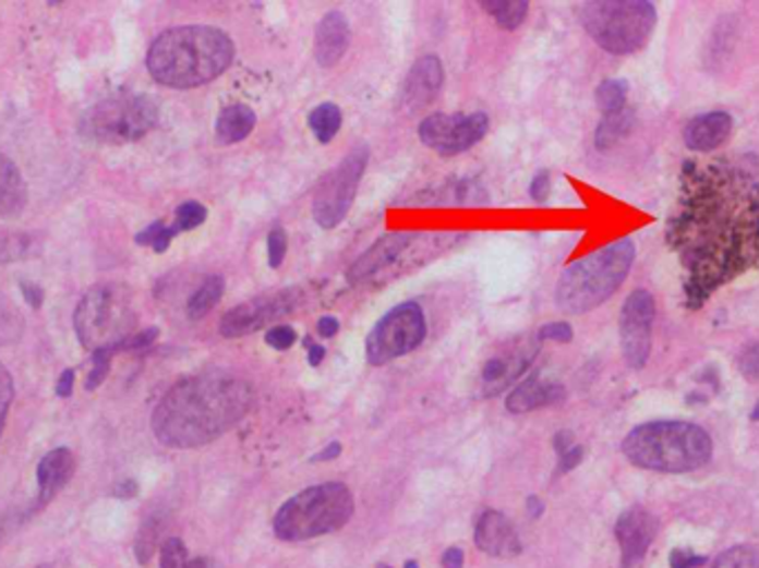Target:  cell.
<instances>
[{
	"label": "cell",
	"instance_id": "obj_1",
	"mask_svg": "<svg viewBox=\"0 0 759 568\" xmlns=\"http://www.w3.org/2000/svg\"><path fill=\"white\" fill-rule=\"evenodd\" d=\"M666 240L686 271V306L700 309L720 287L759 263V173L746 160L686 162Z\"/></svg>",
	"mask_w": 759,
	"mask_h": 568
},
{
	"label": "cell",
	"instance_id": "obj_2",
	"mask_svg": "<svg viewBox=\"0 0 759 568\" xmlns=\"http://www.w3.org/2000/svg\"><path fill=\"white\" fill-rule=\"evenodd\" d=\"M253 407V389L229 373L184 377L158 402L152 428L171 449H198L231 431Z\"/></svg>",
	"mask_w": 759,
	"mask_h": 568
},
{
	"label": "cell",
	"instance_id": "obj_3",
	"mask_svg": "<svg viewBox=\"0 0 759 568\" xmlns=\"http://www.w3.org/2000/svg\"><path fill=\"white\" fill-rule=\"evenodd\" d=\"M233 40L216 27L189 25L162 32L147 53L152 78L171 89H192L222 76L233 62Z\"/></svg>",
	"mask_w": 759,
	"mask_h": 568
},
{
	"label": "cell",
	"instance_id": "obj_4",
	"mask_svg": "<svg viewBox=\"0 0 759 568\" xmlns=\"http://www.w3.org/2000/svg\"><path fill=\"white\" fill-rule=\"evenodd\" d=\"M624 456L642 469L688 473L711 462V435L690 422H649L632 428L622 442Z\"/></svg>",
	"mask_w": 759,
	"mask_h": 568
},
{
	"label": "cell",
	"instance_id": "obj_5",
	"mask_svg": "<svg viewBox=\"0 0 759 568\" xmlns=\"http://www.w3.org/2000/svg\"><path fill=\"white\" fill-rule=\"evenodd\" d=\"M632 261H636V244L622 238L568 265L557 282L555 304L571 315L598 309L622 287Z\"/></svg>",
	"mask_w": 759,
	"mask_h": 568
},
{
	"label": "cell",
	"instance_id": "obj_6",
	"mask_svg": "<svg viewBox=\"0 0 759 568\" xmlns=\"http://www.w3.org/2000/svg\"><path fill=\"white\" fill-rule=\"evenodd\" d=\"M353 516V495L342 482L304 488L287 499L274 518V533L285 542H302L342 529Z\"/></svg>",
	"mask_w": 759,
	"mask_h": 568
},
{
	"label": "cell",
	"instance_id": "obj_7",
	"mask_svg": "<svg viewBox=\"0 0 759 568\" xmlns=\"http://www.w3.org/2000/svg\"><path fill=\"white\" fill-rule=\"evenodd\" d=\"M580 21L604 51L628 56L647 45L658 12L647 0H595L580 8Z\"/></svg>",
	"mask_w": 759,
	"mask_h": 568
},
{
	"label": "cell",
	"instance_id": "obj_8",
	"mask_svg": "<svg viewBox=\"0 0 759 568\" xmlns=\"http://www.w3.org/2000/svg\"><path fill=\"white\" fill-rule=\"evenodd\" d=\"M136 313L132 295L120 285H96L79 302L74 327L81 345L89 351L116 349L132 336ZM116 353V351H113Z\"/></svg>",
	"mask_w": 759,
	"mask_h": 568
},
{
	"label": "cell",
	"instance_id": "obj_9",
	"mask_svg": "<svg viewBox=\"0 0 759 568\" xmlns=\"http://www.w3.org/2000/svg\"><path fill=\"white\" fill-rule=\"evenodd\" d=\"M158 122V105L145 94H118L85 111L81 134L94 143L124 145L147 136Z\"/></svg>",
	"mask_w": 759,
	"mask_h": 568
},
{
	"label": "cell",
	"instance_id": "obj_10",
	"mask_svg": "<svg viewBox=\"0 0 759 568\" xmlns=\"http://www.w3.org/2000/svg\"><path fill=\"white\" fill-rule=\"evenodd\" d=\"M426 336V321L418 302L394 306L366 338V360L383 366L418 349Z\"/></svg>",
	"mask_w": 759,
	"mask_h": 568
},
{
	"label": "cell",
	"instance_id": "obj_11",
	"mask_svg": "<svg viewBox=\"0 0 759 568\" xmlns=\"http://www.w3.org/2000/svg\"><path fill=\"white\" fill-rule=\"evenodd\" d=\"M366 160L369 149L364 145L356 147L347 158H342L336 169H332L321 180L313 196V218L323 229H334L347 218L356 201L362 173L366 169Z\"/></svg>",
	"mask_w": 759,
	"mask_h": 568
},
{
	"label": "cell",
	"instance_id": "obj_12",
	"mask_svg": "<svg viewBox=\"0 0 759 568\" xmlns=\"http://www.w3.org/2000/svg\"><path fill=\"white\" fill-rule=\"evenodd\" d=\"M489 130L486 113H433L420 124V141L439 156H456L478 145Z\"/></svg>",
	"mask_w": 759,
	"mask_h": 568
},
{
	"label": "cell",
	"instance_id": "obj_13",
	"mask_svg": "<svg viewBox=\"0 0 759 568\" xmlns=\"http://www.w3.org/2000/svg\"><path fill=\"white\" fill-rule=\"evenodd\" d=\"M538 353H540V340L529 336L499 345L491 355H486V360L480 366V373H478L480 396L493 398L509 389L527 373V368L533 364Z\"/></svg>",
	"mask_w": 759,
	"mask_h": 568
},
{
	"label": "cell",
	"instance_id": "obj_14",
	"mask_svg": "<svg viewBox=\"0 0 759 568\" xmlns=\"http://www.w3.org/2000/svg\"><path fill=\"white\" fill-rule=\"evenodd\" d=\"M655 300L649 291H632L619 313V342L622 355L630 368H644L653 345Z\"/></svg>",
	"mask_w": 759,
	"mask_h": 568
},
{
	"label": "cell",
	"instance_id": "obj_15",
	"mask_svg": "<svg viewBox=\"0 0 759 568\" xmlns=\"http://www.w3.org/2000/svg\"><path fill=\"white\" fill-rule=\"evenodd\" d=\"M302 300L300 289H285L276 293H265L253 298L240 306H233L225 318L220 321V336L222 338H242L253 331H258L267 325H272L278 318H285Z\"/></svg>",
	"mask_w": 759,
	"mask_h": 568
},
{
	"label": "cell",
	"instance_id": "obj_16",
	"mask_svg": "<svg viewBox=\"0 0 759 568\" xmlns=\"http://www.w3.org/2000/svg\"><path fill=\"white\" fill-rule=\"evenodd\" d=\"M655 520L644 507L624 511L615 524V537L622 548V568H638L651 542L655 540Z\"/></svg>",
	"mask_w": 759,
	"mask_h": 568
},
{
	"label": "cell",
	"instance_id": "obj_17",
	"mask_svg": "<svg viewBox=\"0 0 759 568\" xmlns=\"http://www.w3.org/2000/svg\"><path fill=\"white\" fill-rule=\"evenodd\" d=\"M442 83H445V70H442L439 58L433 53L418 58L402 87V107L407 111L429 107L437 98Z\"/></svg>",
	"mask_w": 759,
	"mask_h": 568
},
{
	"label": "cell",
	"instance_id": "obj_18",
	"mask_svg": "<svg viewBox=\"0 0 759 568\" xmlns=\"http://www.w3.org/2000/svg\"><path fill=\"white\" fill-rule=\"evenodd\" d=\"M418 240L415 233H389L380 238L366 254H362L349 269V282H364L375 278L380 271L389 269L400 256H405L411 244Z\"/></svg>",
	"mask_w": 759,
	"mask_h": 568
},
{
	"label": "cell",
	"instance_id": "obj_19",
	"mask_svg": "<svg viewBox=\"0 0 759 568\" xmlns=\"http://www.w3.org/2000/svg\"><path fill=\"white\" fill-rule=\"evenodd\" d=\"M475 544L493 557L509 559L522 553V542L509 518L497 511H484L475 524Z\"/></svg>",
	"mask_w": 759,
	"mask_h": 568
},
{
	"label": "cell",
	"instance_id": "obj_20",
	"mask_svg": "<svg viewBox=\"0 0 759 568\" xmlns=\"http://www.w3.org/2000/svg\"><path fill=\"white\" fill-rule=\"evenodd\" d=\"M349 43H351V27L347 19L340 12L325 14L323 21L318 23V29H315L313 53H315V60H318V65L325 70L336 68L345 58Z\"/></svg>",
	"mask_w": 759,
	"mask_h": 568
},
{
	"label": "cell",
	"instance_id": "obj_21",
	"mask_svg": "<svg viewBox=\"0 0 759 568\" xmlns=\"http://www.w3.org/2000/svg\"><path fill=\"white\" fill-rule=\"evenodd\" d=\"M733 130V118L726 111H711L692 118L684 130V143L692 152H713L722 147Z\"/></svg>",
	"mask_w": 759,
	"mask_h": 568
},
{
	"label": "cell",
	"instance_id": "obj_22",
	"mask_svg": "<svg viewBox=\"0 0 759 568\" xmlns=\"http://www.w3.org/2000/svg\"><path fill=\"white\" fill-rule=\"evenodd\" d=\"M76 469L74 454L68 447H58L49 451L36 469V480H38V509L45 507L47 501H51L62 488L68 486Z\"/></svg>",
	"mask_w": 759,
	"mask_h": 568
},
{
	"label": "cell",
	"instance_id": "obj_23",
	"mask_svg": "<svg viewBox=\"0 0 759 568\" xmlns=\"http://www.w3.org/2000/svg\"><path fill=\"white\" fill-rule=\"evenodd\" d=\"M564 396L566 391L559 383L546 380V377L542 375H531L509 394V398H506V409H509L511 413H529L535 409L553 407L562 402Z\"/></svg>",
	"mask_w": 759,
	"mask_h": 568
},
{
	"label": "cell",
	"instance_id": "obj_24",
	"mask_svg": "<svg viewBox=\"0 0 759 568\" xmlns=\"http://www.w3.org/2000/svg\"><path fill=\"white\" fill-rule=\"evenodd\" d=\"M27 207V184L14 160L0 154V216L19 218Z\"/></svg>",
	"mask_w": 759,
	"mask_h": 568
},
{
	"label": "cell",
	"instance_id": "obj_25",
	"mask_svg": "<svg viewBox=\"0 0 759 568\" xmlns=\"http://www.w3.org/2000/svg\"><path fill=\"white\" fill-rule=\"evenodd\" d=\"M256 128V113L246 105H229L216 120V141L220 145L242 143Z\"/></svg>",
	"mask_w": 759,
	"mask_h": 568
},
{
	"label": "cell",
	"instance_id": "obj_26",
	"mask_svg": "<svg viewBox=\"0 0 759 568\" xmlns=\"http://www.w3.org/2000/svg\"><path fill=\"white\" fill-rule=\"evenodd\" d=\"M486 201V192L478 180H449L447 184L437 186L431 198H426V203L435 205H482Z\"/></svg>",
	"mask_w": 759,
	"mask_h": 568
},
{
	"label": "cell",
	"instance_id": "obj_27",
	"mask_svg": "<svg viewBox=\"0 0 759 568\" xmlns=\"http://www.w3.org/2000/svg\"><path fill=\"white\" fill-rule=\"evenodd\" d=\"M632 122H636V113H632L628 107H624L617 113L604 116V120L598 124V132H595L598 149H611L615 143L626 138L632 130Z\"/></svg>",
	"mask_w": 759,
	"mask_h": 568
},
{
	"label": "cell",
	"instance_id": "obj_28",
	"mask_svg": "<svg viewBox=\"0 0 759 568\" xmlns=\"http://www.w3.org/2000/svg\"><path fill=\"white\" fill-rule=\"evenodd\" d=\"M340 124L342 111L336 102H323L309 113V128L323 145H329L336 138V134L340 132Z\"/></svg>",
	"mask_w": 759,
	"mask_h": 568
},
{
	"label": "cell",
	"instance_id": "obj_29",
	"mask_svg": "<svg viewBox=\"0 0 759 568\" xmlns=\"http://www.w3.org/2000/svg\"><path fill=\"white\" fill-rule=\"evenodd\" d=\"M480 5L502 29H518L529 12L527 0H482Z\"/></svg>",
	"mask_w": 759,
	"mask_h": 568
},
{
	"label": "cell",
	"instance_id": "obj_30",
	"mask_svg": "<svg viewBox=\"0 0 759 568\" xmlns=\"http://www.w3.org/2000/svg\"><path fill=\"white\" fill-rule=\"evenodd\" d=\"M222 293H225V280L220 276L207 278L201 285V289L192 298H189V302H186V315H189V318H192V321L205 318V315L220 302Z\"/></svg>",
	"mask_w": 759,
	"mask_h": 568
},
{
	"label": "cell",
	"instance_id": "obj_31",
	"mask_svg": "<svg viewBox=\"0 0 759 568\" xmlns=\"http://www.w3.org/2000/svg\"><path fill=\"white\" fill-rule=\"evenodd\" d=\"M160 568H214V564L207 557H189L182 540L169 537L160 546Z\"/></svg>",
	"mask_w": 759,
	"mask_h": 568
},
{
	"label": "cell",
	"instance_id": "obj_32",
	"mask_svg": "<svg viewBox=\"0 0 759 568\" xmlns=\"http://www.w3.org/2000/svg\"><path fill=\"white\" fill-rule=\"evenodd\" d=\"M38 254V240L29 233H0V263H12Z\"/></svg>",
	"mask_w": 759,
	"mask_h": 568
},
{
	"label": "cell",
	"instance_id": "obj_33",
	"mask_svg": "<svg viewBox=\"0 0 759 568\" xmlns=\"http://www.w3.org/2000/svg\"><path fill=\"white\" fill-rule=\"evenodd\" d=\"M626 96H628V83L626 81H604L595 89V102L604 111V116L617 113L626 107Z\"/></svg>",
	"mask_w": 759,
	"mask_h": 568
},
{
	"label": "cell",
	"instance_id": "obj_34",
	"mask_svg": "<svg viewBox=\"0 0 759 568\" xmlns=\"http://www.w3.org/2000/svg\"><path fill=\"white\" fill-rule=\"evenodd\" d=\"M21 331H23V318L19 309H14L12 302L0 293V345L19 340Z\"/></svg>",
	"mask_w": 759,
	"mask_h": 568
},
{
	"label": "cell",
	"instance_id": "obj_35",
	"mask_svg": "<svg viewBox=\"0 0 759 568\" xmlns=\"http://www.w3.org/2000/svg\"><path fill=\"white\" fill-rule=\"evenodd\" d=\"M713 568H759V551L752 546H735L722 553Z\"/></svg>",
	"mask_w": 759,
	"mask_h": 568
},
{
	"label": "cell",
	"instance_id": "obj_36",
	"mask_svg": "<svg viewBox=\"0 0 759 568\" xmlns=\"http://www.w3.org/2000/svg\"><path fill=\"white\" fill-rule=\"evenodd\" d=\"M207 220V209L201 203H184L176 209V222L173 229L180 231H192L201 227Z\"/></svg>",
	"mask_w": 759,
	"mask_h": 568
},
{
	"label": "cell",
	"instance_id": "obj_37",
	"mask_svg": "<svg viewBox=\"0 0 759 568\" xmlns=\"http://www.w3.org/2000/svg\"><path fill=\"white\" fill-rule=\"evenodd\" d=\"M158 531H160V527H158L156 520H147V522L143 524V529L138 531V540H136V559H138L141 564H149L152 555L156 553V548H158V535H160Z\"/></svg>",
	"mask_w": 759,
	"mask_h": 568
},
{
	"label": "cell",
	"instance_id": "obj_38",
	"mask_svg": "<svg viewBox=\"0 0 759 568\" xmlns=\"http://www.w3.org/2000/svg\"><path fill=\"white\" fill-rule=\"evenodd\" d=\"M111 358H113L111 349L94 351V355H92V371L87 373V383H85L87 391H96L105 383V377H107L109 366H111Z\"/></svg>",
	"mask_w": 759,
	"mask_h": 568
},
{
	"label": "cell",
	"instance_id": "obj_39",
	"mask_svg": "<svg viewBox=\"0 0 759 568\" xmlns=\"http://www.w3.org/2000/svg\"><path fill=\"white\" fill-rule=\"evenodd\" d=\"M14 400V383L10 371L0 362V437H3L5 431V422H8V413Z\"/></svg>",
	"mask_w": 759,
	"mask_h": 568
},
{
	"label": "cell",
	"instance_id": "obj_40",
	"mask_svg": "<svg viewBox=\"0 0 759 568\" xmlns=\"http://www.w3.org/2000/svg\"><path fill=\"white\" fill-rule=\"evenodd\" d=\"M739 373L750 383H759V342L744 349V353L737 360Z\"/></svg>",
	"mask_w": 759,
	"mask_h": 568
},
{
	"label": "cell",
	"instance_id": "obj_41",
	"mask_svg": "<svg viewBox=\"0 0 759 568\" xmlns=\"http://www.w3.org/2000/svg\"><path fill=\"white\" fill-rule=\"evenodd\" d=\"M287 256V233L282 227H274L269 233V267L278 269Z\"/></svg>",
	"mask_w": 759,
	"mask_h": 568
},
{
	"label": "cell",
	"instance_id": "obj_42",
	"mask_svg": "<svg viewBox=\"0 0 759 568\" xmlns=\"http://www.w3.org/2000/svg\"><path fill=\"white\" fill-rule=\"evenodd\" d=\"M156 338H158V329L152 327V329H145V331H141V334H134V336H130V338H124L113 351H116V353H118V351H138V349L149 347Z\"/></svg>",
	"mask_w": 759,
	"mask_h": 568
},
{
	"label": "cell",
	"instance_id": "obj_43",
	"mask_svg": "<svg viewBox=\"0 0 759 568\" xmlns=\"http://www.w3.org/2000/svg\"><path fill=\"white\" fill-rule=\"evenodd\" d=\"M296 342V331L289 325H278L267 334V345L276 351H287Z\"/></svg>",
	"mask_w": 759,
	"mask_h": 568
},
{
	"label": "cell",
	"instance_id": "obj_44",
	"mask_svg": "<svg viewBox=\"0 0 759 568\" xmlns=\"http://www.w3.org/2000/svg\"><path fill=\"white\" fill-rule=\"evenodd\" d=\"M538 340H553V342H571L574 340V329L566 323H551L540 329Z\"/></svg>",
	"mask_w": 759,
	"mask_h": 568
},
{
	"label": "cell",
	"instance_id": "obj_45",
	"mask_svg": "<svg viewBox=\"0 0 759 568\" xmlns=\"http://www.w3.org/2000/svg\"><path fill=\"white\" fill-rule=\"evenodd\" d=\"M549 194H551V176L549 171H540L531 182V198L535 203H544Z\"/></svg>",
	"mask_w": 759,
	"mask_h": 568
},
{
	"label": "cell",
	"instance_id": "obj_46",
	"mask_svg": "<svg viewBox=\"0 0 759 568\" xmlns=\"http://www.w3.org/2000/svg\"><path fill=\"white\" fill-rule=\"evenodd\" d=\"M707 561H709L707 557L690 555L686 551H673L671 553V568H695V566H704Z\"/></svg>",
	"mask_w": 759,
	"mask_h": 568
},
{
	"label": "cell",
	"instance_id": "obj_47",
	"mask_svg": "<svg viewBox=\"0 0 759 568\" xmlns=\"http://www.w3.org/2000/svg\"><path fill=\"white\" fill-rule=\"evenodd\" d=\"M582 456H585V451L578 445L571 451H566L564 456H559V473H566V471L576 469L582 462Z\"/></svg>",
	"mask_w": 759,
	"mask_h": 568
},
{
	"label": "cell",
	"instance_id": "obj_48",
	"mask_svg": "<svg viewBox=\"0 0 759 568\" xmlns=\"http://www.w3.org/2000/svg\"><path fill=\"white\" fill-rule=\"evenodd\" d=\"M74 380H76V373H74L72 368L62 371L60 380H58V385H56V394H58L60 398H70L72 391H74Z\"/></svg>",
	"mask_w": 759,
	"mask_h": 568
},
{
	"label": "cell",
	"instance_id": "obj_49",
	"mask_svg": "<svg viewBox=\"0 0 759 568\" xmlns=\"http://www.w3.org/2000/svg\"><path fill=\"white\" fill-rule=\"evenodd\" d=\"M21 289H23V295H25V300H27V304H29V306H34V309H40V306H43L45 291H43L38 285L23 282V285H21Z\"/></svg>",
	"mask_w": 759,
	"mask_h": 568
},
{
	"label": "cell",
	"instance_id": "obj_50",
	"mask_svg": "<svg viewBox=\"0 0 759 568\" xmlns=\"http://www.w3.org/2000/svg\"><path fill=\"white\" fill-rule=\"evenodd\" d=\"M136 493H138V484L134 480H120L113 486V497H118V499H132V497H136Z\"/></svg>",
	"mask_w": 759,
	"mask_h": 568
},
{
	"label": "cell",
	"instance_id": "obj_51",
	"mask_svg": "<svg viewBox=\"0 0 759 568\" xmlns=\"http://www.w3.org/2000/svg\"><path fill=\"white\" fill-rule=\"evenodd\" d=\"M178 235V231L173 229V225L171 227H162L160 229V233H158V238H156V242H154V251H156V254H165V251L169 249V244H171V240Z\"/></svg>",
	"mask_w": 759,
	"mask_h": 568
},
{
	"label": "cell",
	"instance_id": "obj_52",
	"mask_svg": "<svg viewBox=\"0 0 759 568\" xmlns=\"http://www.w3.org/2000/svg\"><path fill=\"white\" fill-rule=\"evenodd\" d=\"M442 566L445 568H465V553L460 548H447V553L442 555Z\"/></svg>",
	"mask_w": 759,
	"mask_h": 568
},
{
	"label": "cell",
	"instance_id": "obj_53",
	"mask_svg": "<svg viewBox=\"0 0 759 568\" xmlns=\"http://www.w3.org/2000/svg\"><path fill=\"white\" fill-rule=\"evenodd\" d=\"M340 331V323L334 318V315H325V318L318 321V334L323 338H334Z\"/></svg>",
	"mask_w": 759,
	"mask_h": 568
},
{
	"label": "cell",
	"instance_id": "obj_54",
	"mask_svg": "<svg viewBox=\"0 0 759 568\" xmlns=\"http://www.w3.org/2000/svg\"><path fill=\"white\" fill-rule=\"evenodd\" d=\"M555 451L559 454V456H564L566 451H571L574 447H576V442H574V435L571 433H568V431H559L557 435H555Z\"/></svg>",
	"mask_w": 759,
	"mask_h": 568
},
{
	"label": "cell",
	"instance_id": "obj_55",
	"mask_svg": "<svg viewBox=\"0 0 759 568\" xmlns=\"http://www.w3.org/2000/svg\"><path fill=\"white\" fill-rule=\"evenodd\" d=\"M162 227H165L162 222L149 225L147 229H143V231L136 235V242H138V244H149V246H154V242H156V238H158V233H160Z\"/></svg>",
	"mask_w": 759,
	"mask_h": 568
},
{
	"label": "cell",
	"instance_id": "obj_56",
	"mask_svg": "<svg viewBox=\"0 0 759 568\" xmlns=\"http://www.w3.org/2000/svg\"><path fill=\"white\" fill-rule=\"evenodd\" d=\"M304 345L309 347V364L311 366H318L323 360H325V347H321V345H313L309 338L304 340Z\"/></svg>",
	"mask_w": 759,
	"mask_h": 568
},
{
	"label": "cell",
	"instance_id": "obj_57",
	"mask_svg": "<svg viewBox=\"0 0 759 568\" xmlns=\"http://www.w3.org/2000/svg\"><path fill=\"white\" fill-rule=\"evenodd\" d=\"M340 451H342V447L338 445V442H332L327 449H323L318 456H313L311 462H332V460H336L340 456Z\"/></svg>",
	"mask_w": 759,
	"mask_h": 568
},
{
	"label": "cell",
	"instance_id": "obj_58",
	"mask_svg": "<svg viewBox=\"0 0 759 568\" xmlns=\"http://www.w3.org/2000/svg\"><path fill=\"white\" fill-rule=\"evenodd\" d=\"M542 511H544V504L540 501V497L531 495V497H529V513H531V518H540Z\"/></svg>",
	"mask_w": 759,
	"mask_h": 568
},
{
	"label": "cell",
	"instance_id": "obj_59",
	"mask_svg": "<svg viewBox=\"0 0 759 568\" xmlns=\"http://www.w3.org/2000/svg\"><path fill=\"white\" fill-rule=\"evenodd\" d=\"M750 420H752V422H759V402L755 404V409H752V413H750Z\"/></svg>",
	"mask_w": 759,
	"mask_h": 568
},
{
	"label": "cell",
	"instance_id": "obj_60",
	"mask_svg": "<svg viewBox=\"0 0 759 568\" xmlns=\"http://www.w3.org/2000/svg\"><path fill=\"white\" fill-rule=\"evenodd\" d=\"M407 568H418V561H407Z\"/></svg>",
	"mask_w": 759,
	"mask_h": 568
},
{
	"label": "cell",
	"instance_id": "obj_61",
	"mask_svg": "<svg viewBox=\"0 0 759 568\" xmlns=\"http://www.w3.org/2000/svg\"><path fill=\"white\" fill-rule=\"evenodd\" d=\"M40 568H49V566H40Z\"/></svg>",
	"mask_w": 759,
	"mask_h": 568
},
{
	"label": "cell",
	"instance_id": "obj_62",
	"mask_svg": "<svg viewBox=\"0 0 759 568\" xmlns=\"http://www.w3.org/2000/svg\"><path fill=\"white\" fill-rule=\"evenodd\" d=\"M385 568H387V566H385Z\"/></svg>",
	"mask_w": 759,
	"mask_h": 568
}]
</instances>
